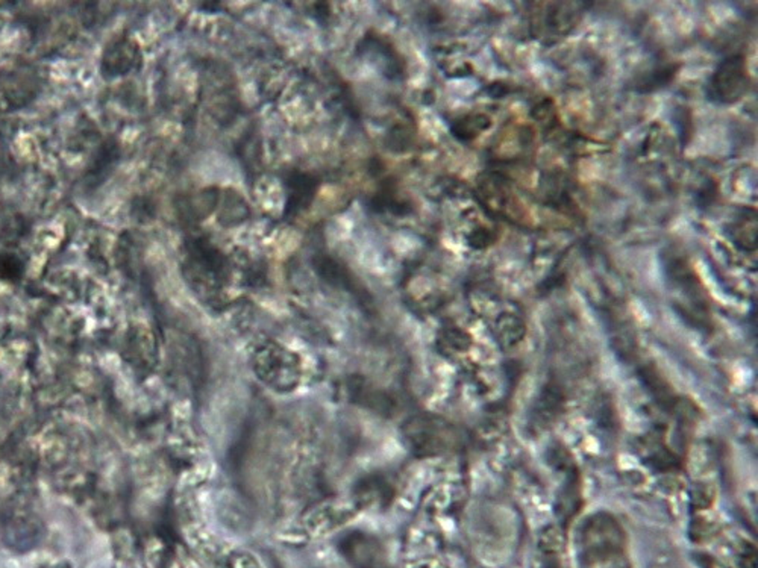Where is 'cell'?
<instances>
[{
	"label": "cell",
	"instance_id": "1",
	"mask_svg": "<svg viewBox=\"0 0 758 568\" xmlns=\"http://www.w3.org/2000/svg\"><path fill=\"white\" fill-rule=\"evenodd\" d=\"M749 84L751 79L744 55H731L716 68L707 86V95L716 104L731 105L746 95Z\"/></svg>",
	"mask_w": 758,
	"mask_h": 568
},
{
	"label": "cell",
	"instance_id": "2",
	"mask_svg": "<svg viewBox=\"0 0 758 568\" xmlns=\"http://www.w3.org/2000/svg\"><path fill=\"white\" fill-rule=\"evenodd\" d=\"M531 26L534 34L542 39L566 37L581 19V4L546 2L531 4Z\"/></svg>",
	"mask_w": 758,
	"mask_h": 568
},
{
	"label": "cell",
	"instance_id": "10",
	"mask_svg": "<svg viewBox=\"0 0 758 568\" xmlns=\"http://www.w3.org/2000/svg\"><path fill=\"white\" fill-rule=\"evenodd\" d=\"M20 266L22 264L15 257H2L0 258V273L6 275L8 277L17 275L20 272Z\"/></svg>",
	"mask_w": 758,
	"mask_h": 568
},
{
	"label": "cell",
	"instance_id": "4",
	"mask_svg": "<svg viewBox=\"0 0 758 568\" xmlns=\"http://www.w3.org/2000/svg\"><path fill=\"white\" fill-rule=\"evenodd\" d=\"M483 194L487 197V206L498 214L505 215L507 219L516 215L514 208H520V203L516 201L509 185L501 177H487V182L483 186Z\"/></svg>",
	"mask_w": 758,
	"mask_h": 568
},
{
	"label": "cell",
	"instance_id": "3",
	"mask_svg": "<svg viewBox=\"0 0 758 568\" xmlns=\"http://www.w3.org/2000/svg\"><path fill=\"white\" fill-rule=\"evenodd\" d=\"M314 267H316L317 273H319L325 281L329 282L331 285H336V287L341 288V290H346V292L351 293V294H354L356 299H360V301L365 302V303L369 302L367 293H365V288L361 287L360 284L354 279L352 273L349 272L347 268L343 267L341 264L334 261L331 257H317V258L314 259Z\"/></svg>",
	"mask_w": 758,
	"mask_h": 568
},
{
	"label": "cell",
	"instance_id": "9",
	"mask_svg": "<svg viewBox=\"0 0 758 568\" xmlns=\"http://www.w3.org/2000/svg\"><path fill=\"white\" fill-rule=\"evenodd\" d=\"M678 70V64L675 66H664V68H657V70H654L651 75L648 77H644L642 82H640V91L646 90V86H651L649 91L654 90V88H658V86H666L669 82L672 81L673 77H675V73Z\"/></svg>",
	"mask_w": 758,
	"mask_h": 568
},
{
	"label": "cell",
	"instance_id": "8",
	"mask_svg": "<svg viewBox=\"0 0 758 568\" xmlns=\"http://www.w3.org/2000/svg\"><path fill=\"white\" fill-rule=\"evenodd\" d=\"M135 49L131 44L121 43L117 48L113 49L110 52V59H105L108 62V70L114 75H121L126 73L134 66Z\"/></svg>",
	"mask_w": 758,
	"mask_h": 568
},
{
	"label": "cell",
	"instance_id": "7",
	"mask_svg": "<svg viewBox=\"0 0 758 568\" xmlns=\"http://www.w3.org/2000/svg\"><path fill=\"white\" fill-rule=\"evenodd\" d=\"M489 117L485 114H472L467 115L465 119H460L452 126V134L456 135V139L461 141H471L476 139L483 131L490 128Z\"/></svg>",
	"mask_w": 758,
	"mask_h": 568
},
{
	"label": "cell",
	"instance_id": "6",
	"mask_svg": "<svg viewBox=\"0 0 758 568\" xmlns=\"http://www.w3.org/2000/svg\"><path fill=\"white\" fill-rule=\"evenodd\" d=\"M731 237L735 244L744 250H755L757 246V217L755 211H744L735 220V225L731 228Z\"/></svg>",
	"mask_w": 758,
	"mask_h": 568
},
{
	"label": "cell",
	"instance_id": "5",
	"mask_svg": "<svg viewBox=\"0 0 758 568\" xmlns=\"http://www.w3.org/2000/svg\"><path fill=\"white\" fill-rule=\"evenodd\" d=\"M317 182L307 173H294L288 181L287 212L296 214L299 211L307 210L314 194H316Z\"/></svg>",
	"mask_w": 758,
	"mask_h": 568
}]
</instances>
